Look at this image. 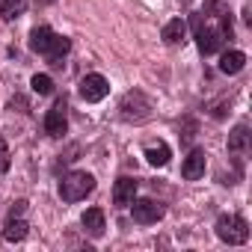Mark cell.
I'll list each match as a JSON object with an SVG mask.
<instances>
[{"instance_id":"obj_1","label":"cell","mask_w":252,"mask_h":252,"mask_svg":"<svg viewBox=\"0 0 252 252\" xmlns=\"http://www.w3.org/2000/svg\"><path fill=\"white\" fill-rule=\"evenodd\" d=\"M193 33H196V45H199V54L202 57H211L217 51H222L225 39H231L234 27H231V12H220L217 15V24H208L205 15H193Z\"/></svg>"},{"instance_id":"obj_2","label":"cell","mask_w":252,"mask_h":252,"mask_svg":"<svg viewBox=\"0 0 252 252\" xmlns=\"http://www.w3.org/2000/svg\"><path fill=\"white\" fill-rule=\"evenodd\" d=\"M30 51L42 54L51 65H63L65 54L71 51V42L60 33H54L51 27H33L30 30Z\"/></svg>"},{"instance_id":"obj_3","label":"cell","mask_w":252,"mask_h":252,"mask_svg":"<svg viewBox=\"0 0 252 252\" xmlns=\"http://www.w3.org/2000/svg\"><path fill=\"white\" fill-rule=\"evenodd\" d=\"M214 231H217V237H220L222 243H228V246H240V243L249 240V222H246L240 214H222V217L217 220Z\"/></svg>"},{"instance_id":"obj_4","label":"cell","mask_w":252,"mask_h":252,"mask_svg":"<svg viewBox=\"0 0 252 252\" xmlns=\"http://www.w3.org/2000/svg\"><path fill=\"white\" fill-rule=\"evenodd\" d=\"M95 190V175L89 172H68L60 181V199L63 202H80Z\"/></svg>"},{"instance_id":"obj_5","label":"cell","mask_w":252,"mask_h":252,"mask_svg":"<svg viewBox=\"0 0 252 252\" xmlns=\"http://www.w3.org/2000/svg\"><path fill=\"white\" fill-rule=\"evenodd\" d=\"M119 110H122V119L125 122H146L152 116V101L140 89H134V92H128V95L122 98Z\"/></svg>"},{"instance_id":"obj_6","label":"cell","mask_w":252,"mask_h":252,"mask_svg":"<svg viewBox=\"0 0 252 252\" xmlns=\"http://www.w3.org/2000/svg\"><path fill=\"white\" fill-rule=\"evenodd\" d=\"M163 214H166V208L160 202H155V199H137L134 196V202H131V217L140 225H152V222L163 220Z\"/></svg>"},{"instance_id":"obj_7","label":"cell","mask_w":252,"mask_h":252,"mask_svg":"<svg viewBox=\"0 0 252 252\" xmlns=\"http://www.w3.org/2000/svg\"><path fill=\"white\" fill-rule=\"evenodd\" d=\"M65 131H68V104H65V98H60L48 110V116H45V134L54 137V140H60Z\"/></svg>"},{"instance_id":"obj_8","label":"cell","mask_w":252,"mask_h":252,"mask_svg":"<svg viewBox=\"0 0 252 252\" xmlns=\"http://www.w3.org/2000/svg\"><path fill=\"white\" fill-rule=\"evenodd\" d=\"M77 92H80V98H83L86 104H98V101H104V98H107L110 83H107V77H104V74H86V77L80 80Z\"/></svg>"},{"instance_id":"obj_9","label":"cell","mask_w":252,"mask_h":252,"mask_svg":"<svg viewBox=\"0 0 252 252\" xmlns=\"http://www.w3.org/2000/svg\"><path fill=\"white\" fill-rule=\"evenodd\" d=\"M205 166H208L205 152H202V149H193V152L184 158V163H181V175H184L187 181H199V178L205 175Z\"/></svg>"},{"instance_id":"obj_10","label":"cell","mask_w":252,"mask_h":252,"mask_svg":"<svg viewBox=\"0 0 252 252\" xmlns=\"http://www.w3.org/2000/svg\"><path fill=\"white\" fill-rule=\"evenodd\" d=\"M134 196H137V181L134 178H119L116 184H113V205L116 208H128L131 202H134Z\"/></svg>"},{"instance_id":"obj_11","label":"cell","mask_w":252,"mask_h":252,"mask_svg":"<svg viewBox=\"0 0 252 252\" xmlns=\"http://www.w3.org/2000/svg\"><path fill=\"white\" fill-rule=\"evenodd\" d=\"M80 222H83L86 234H92V237H101L104 228H107V222H104V211H101V208H86L83 217H80Z\"/></svg>"},{"instance_id":"obj_12","label":"cell","mask_w":252,"mask_h":252,"mask_svg":"<svg viewBox=\"0 0 252 252\" xmlns=\"http://www.w3.org/2000/svg\"><path fill=\"white\" fill-rule=\"evenodd\" d=\"M246 152H249V128L246 125H237V128L228 134V155L243 158Z\"/></svg>"},{"instance_id":"obj_13","label":"cell","mask_w":252,"mask_h":252,"mask_svg":"<svg viewBox=\"0 0 252 252\" xmlns=\"http://www.w3.org/2000/svg\"><path fill=\"white\" fill-rule=\"evenodd\" d=\"M243 65H246V54L243 51H225L220 57V71L222 74H237V71H243Z\"/></svg>"},{"instance_id":"obj_14","label":"cell","mask_w":252,"mask_h":252,"mask_svg":"<svg viewBox=\"0 0 252 252\" xmlns=\"http://www.w3.org/2000/svg\"><path fill=\"white\" fill-rule=\"evenodd\" d=\"M184 36H187V24H184V18H172V21L163 27V33H160V39H163L166 45H181Z\"/></svg>"},{"instance_id":"obj_15","label":"cell","mask_w":252,"mask_h":252,"mask_svg":"<svg viewBox=\"0 0 252 252\" xmlns=\"http://www.w3.org/2000/svg\"><path fill=\"white\" fill-rule=\"evenodd\" d=\"M27 231H30V225H27L21 217H9V220H6V225H3V240L18 243V240H24V237H27Z\"/></svg>"},{"instance_id":"obj_16","label":"cell","mask_w":252,"mask_h":252,"mask_svg":"<svg viewBox=\"0 0 252 252\" xmlns=\"http://www.w3.org/2000/svg\"><path fill=\"white\" fill-rule=\"evenodd\" d=\"M169 158H172V152H169L166 143H152V146H146V160H149L152 166H166Z\"/></svg>"},{"instance_id":"obj_17","label":"cell","mask_w":252,"mask_h":252,"mask_svg":"<svg viewBox=\"0 0 252 252\" xmlns=\"http://www.w3.org/2000/svg\"><path fill=\"white\" fill-rule=\"evenodd\" d=\"M24 9H27V0H0V18H3V21L21 18Z\"/></svg>"},{"instance_id":"obj_18","label":"cell","mask_w":252,"mask_h":252,"mask_svg":"<svg viewBox=\"0 0 252 252\" xmlns=\"http://www.w3.org/2000/svg\"><path fill=\"white\" fill-rule=\"evenodd\" d=\"M30 86H33L36 95H51V92H54V80H51L48 74H33Z\"/></svg>"},{"instance_id":"obj_19","label":"cell","mask_w":252,"mask_h":252,"mask_svg":"<svg viewBox=\"0 0 252 252\" xmlns=\"http://www.w3.org/2000/svg\"><path fill=\"white\" fill-rule=\"evenodd\" d=\"M9 169V149H6V140L0 137V172Z\"/></svg>"},{"instance_id":"obj_20","label":"cell","mask_w":252,"mask_h":252,"mask_svg":"<svg viewBox=\"0 0 252 252\" xmlns=\"http://www.w3.org/2000/svg\"><path fill=\"white\" fill-rule=\"evenodd\" d=\"M24 211H27V202H24V199H18V202L9 208V217H21Z\"/></svg>"},{"instance_id":"obj_21","label":"cell","mask_w":252,"mask_h":252,"mask_svg":"<svg viewBox=\"0 0 252 252\" xmlns=\"http://www.w3.org/2000/svg\"><path fill=\"white\" fill-rule=\"evenodd\" d=\"M39 6H51V3H57V0H36Z\"/></svg>"}]
</instances>
